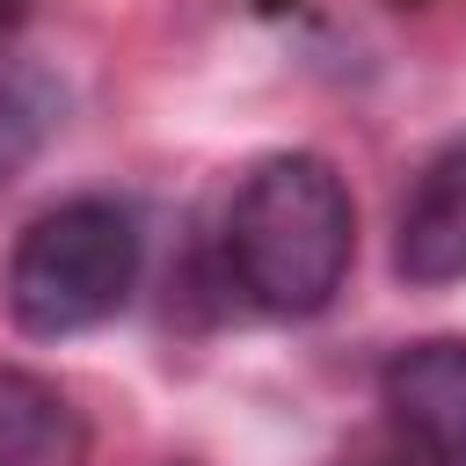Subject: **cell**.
I'll use <instances>...</instances> for the list:
<instances>
[{"mask_svg": "<svg viewBox=\"0 0 466 466\" xmlns=\"http://www.w3.org/2000/svg\"><path fill=\"white\" fill-rule=\"evenodd\" d=\"M233 284L284 320L320 313L357 262V204L350 182L320 153H269L248 167L226 211Z\"/></svg>", "mask_w": 466, "mask_h": 466, "instance_id": "1", "label": "cell"}, {"mask_svg": "<svg viewBox=\"0 0 466 466\" xmlns=\"http://www.w3.org/2000/svg\"><path fill=\"white\" fill-rule=\"evenodd\" d=\"M138 284V218L109 197H66L7 255V313L29 335H80L124 313Z\"/></svg>", "mask_w": 466, "mask_h": 466, "instance_id": "2", "label": "cell"}, {"mask_svg": "<svg viewBox=\"0 0 466 466\" xmlns=\"http://www.w3.org/2000/svg\"><path fill=\"white\" fill-rule=\"evenodd\" d=\"M379 408L415 466H466V335H430L386 357Z\"/></svg>", "mask_w": 466, "mask_h": 466, "instance_id": "3", "label": "cell"}, {"mask_svg": "<svg viewBox=\"0 0 466 466\" xmlns=\"http://www.w3.org/2000/svg\"><path fill=\"white\" fill-rule=\"evenodd\" d=\"M393 269L408 284H459L466 277V138H451L408 189L393 226Z\"/></svg>", "mask_w": 466, "mask_h": 466, "instance_id": "4", "label": "cell"}, {"mask_svg": "<svg viewBox=\"0 0 466 466\" xmlns=\"http://www.w3.org/2000/svg\"><path fill=\"white\" fill-rule=\"evenodd\" d=\"M80 459H87L80 408L51 379L0 364V466H80Z\"/></svg>", "mask_w": 466, "mask_h": 466, "instance_id": "5", "label": "cell"}, {"mask_svg": "<svg viewBox=\"0 0 466 466\" xmlns=\"http://www.w3.org/2000/svg\"><path fill=\"white\" fill-rule=\"evenodd\" d=\"M51 124H58V87L36 66H0V182L36 160Z\"/></svg>", "mask_w": 466, "mask_h": 466, "instance_id": "6", "label": "cell"}, {"mask_svg": "<svg viewBox=\"0 0 466 466\" xmlns=\"http://www.w3.org/2000/svg\"><path fill=\"white\" fill-rule=\"evenodd\" d=\"M22 22H29V0H0V44H7Z\"/></svg>", "mask_w": 466, "mask_h": 466, "instance_id": "7", "label": "cell"}]
</instances>
